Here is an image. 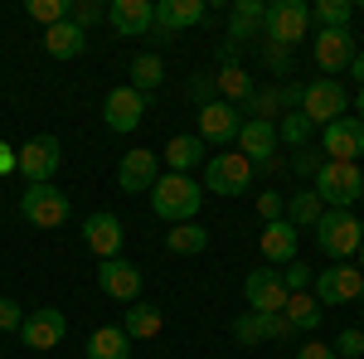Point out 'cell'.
<instances>
[{
    "instance_id": "obj_33",
    "label": "cell",
    "mask_w": 364,
    "mask_h": 359,
    "mask_svg": "<svg viewBox=\"0 0 364 359\" xmlns=\"http://www.w3.org/2000/svg\"><path fill=\"white\" fill-rule=\"evenodd\" d=\"M238 112H243V117H252V122H277V117H282L277 87H252V97H248Z\"/></svg>"
},
{
    "instance_id": "obj_39",
    "label": "cell",
    "mask_w": 364,
    "mask_h": 359,
    "mask_svg": "<svg viewBox=\"0 0 364 359\" xmlns=\"http://www.w3.org/2000/svg\"><path fill=\"white\" fill-rule=\"evenodd\" d=\"M331 350H336V359H360L364 355V331H360V326H345V331L336 335Z\"/></svg>"
},
{
    "instance_id": "obj_48",
    "label": "cell",
    "mask_w": 364,
    "mask_h": 359,
    "mask_svg": "<svg viewBox=\"0 0 364 359\" xmlns=\"http://www.w3.org/2000/svg\"><path fill=\"white\" fill-rule=\"evenodd\" d=\"M296 359H336V350H331V345H321V340H306V345L296 350Z\"/></svg>"
},
{
    "instance_id": "obj_21",
    "label": "cell",
    "mask_w": 364,
    "mask_h": 359,
    "mask_svg": "<svg viewBox=\"0 0 364 359\" xmlns=\"http://www.w3.org/2000/svg\"><path fill=\"white\" fill-rule=\"evenodd\" d=\"M243 296H248V311H282L287 306V286H282V272H272V267H257V272H248V282H243Z\"/></svg>"
},
{
    "instance_id": "obj_20",
    "label": "cell",
    "mask_w": 364,
    "mask_h": 359,
    "mask_svg": "<svg viewBox=\"0 0 364 359\" xmlns=\"http://www.w3.org/2000/svg\"><path fill=\"white\" fill-rule=\"evenodd\" d=\"M238 127H243V112L228 107V102L199 107V141L204 146H233L238 141Z\"/></svg>"
},
{
    "instance_id": "obj_29",
    "label": "cell",
    "mask_w": 364,
    "mask_h": 359,
    "mask_svg": "<svg viewBox=\"0 0 364 359\" xmlns=\"http://www.w3.org/2000/svg\"><path fill=\"white\" fill-rule=\"evenodd\" d=\"M282 316L291 321V331H296V335H301V331H311V335H316V326L326 321V306L316 301V296H306V291H296V296H287Z\"/></svg>"
},
{
    "instance_id": "obj_47",
    "label": "cell",
    "mask_w": 364,
    "mask_h": 359,
    "mask_svg": "<svg viewBox=\"0 0 364 359\" xmlns=\"http://www.w3.org/2000/svg\"><path fill=\"white\" fill-rule=\"evenodd\" d=\"M20 321H25V311L10 301V296H0V331H20Z\"/></svg>"
},
{
    "instance_id": "obj_9",
    "label": "cell",
    "mask_w": 364,
    "mask_h": 359,
    "mask_svg": "<svg viewBox=\"0 0 364 359\" xmlns=\"http://www.w3.org/2000/svg\"><path fill=\"white\" fill-rule=\"evenodd\" d=\"M345 112H350V92H345L336 78L306 83V92H301V117H306L311 127H331V122L345 117Z\"/></svg>"
},
{
    "instance_id": "obj_4",
    "label": "cell",
    "mask_w": 364,
    "mask_h": 359,
    "mask_svg": "<svg viewBox=\"0 0 364 359\" xmlns=\"http://www.w3.org/2000/svg\"><path fill=\"white\" fill-rule=\"evenodd\" d=\"M311 34V5L306 0H272L267 20H262V39H272L282 49H296Z\"/></svg>"
},
{
    "instance_id": "obj_50",
    "label": "cell",
    "mask_w": 364,
    "mask_h": 359,
    "mask_svg": "<svg viewBox=\"0 0 364 359\" xmlns=\"http://www.w3.org/2000/svg\"><path fill=\"white\" fill-rule=\"evenodd\" d=\"M10 170H15V151L0 141V175H10Z\"/></svg>"
},
{
    "instance_id": "obj_43",
    "label": "cell",
    "mask_w": 364,
    "mask_h": 359,
    "mask_svg": "<svg viewBox=\"0 0 364 359\" xmlns=\"http://www.w3.org/2000/svg\"><path fill=\"white\" fill-rule=\"evenodd\" d=\"M257 316H262V311H257ZM291 321H287V316H282V311H267V316H262V340H291Z\"/></svg>"
},
{
    "instance_id": "obj_41",
    "label": "cell",
    "mask_w": 364,
    "mask_h": 359,
    "mask_svg": "<svg viewBox=\"0 0 364 359\" xmlns=\"http://www.w3.org/2000/svg\"><path fill=\"white\" fill-rule=\"evenodd\" d=\"M262 63H267L277 78H287V73H291V49H282V44L267 39V44H262Z\"/></svg>"
},
{
    "instance_id": "obj_5",
    "label": "cell",
    "mask_w": 364,
    "mask_h": 359,
    "mask_svg": "<svg viewBox=\"0 0 364 359\" xmlns=\"http://www.w3.org/2000/svg\"><path fill=\"white\" fill-rule=\"evenodd\" d=\"M238 156L248 161L252 170H262V175H277L282 161H277V122H252V117H243V127H238Z\"/></svg>"
},
{
    "instance_id": "obj_45",
    "label": "cell",
    "mask_w": 364,
    "mask_h": 359,
    "mask_svg": "<svg viewBox=\"0 0 364 359\" xmlns=\"http://www.w3.org/2000/svg\"><path fill=\"white\" fill-rule=\"evenodd\" d=\"M301 92H306V83H277L282 117H287V112H301Z\"/></svg>"
},
{
    "instance_id": "obj_24",
    "label": "cell",
    "mask_w": 364,
    "mask_h": 359,
    "mask_svg": "<svg viewBox=\"0 0 364 359\" xmlns=\"http://www.w3.org/2000/svg\"><path fill=\"white\" fill-rule=\"evenodd\" d=\"M83 49H87V34L73 25V20L44 29V54H49V58H78Z\"/></svg>"
},
{
    "instance_id": "obj_15",
    "label": "cell",
    "mask_w": 364,
    "mask_h": 359,
    "mask_svg": "<svg viewBox=\"0 0 364 359\" xmlns=\"http://www.w3.org/2000/svg\"><path fill=\"white\" fill-rule=\"evenodd\" d=\"M141 117H146V97H141L132 83L107 92V102H102V122H107V132L127 136V132H136V127H141Z\"/></svg>"
},
{
    "instance_id": "obj_6",
    "label": "cell",
    "mask_w": 364,
    "mask_h": 359,
    "mask_svg": "<svg viewBox=\"0 0 364 359\" xmlns=\"http://www.w3.org/2000/svg\"><path fill=\"white\" fill-rule=\"evenodd\" d=\"M68 194L58 185H25L20 190V219L34 223V228H63L68 223Z\"/></svg>"
},
{
    "instance_id": "obj_13",
    "label": "cell",
    "mask_w": 364,
    "mask_h": 359,
    "mask_svg": "<svg viewBox=\"0 0 364 359\" xmlns=\"http://www.w3.org/2000/svg\"><path fill=\"white\" fill-rule=\"evenodd\" d=\"M63 335H68V316H63L58 306L25 311V321H20V340H25V350H54V345H63Z\"/></svg>"
},
{
    "instance_id": "obj_54",
    "label": "cell",
    "mask_w": 364,
    "mask_h": 359,
    "mask_svg": "<svg viewBox=\"0 0 364 359\" xmlns=\"http://www.w3.org/2000/svg\"><path fill=\"white\" fill-rule=\"evenodd\" d=\"M360 10H364V5H360Z\"/></svg>"
},
{
    "instance_id": "obj_7",
    "label": "cell",
    "mask_w": 364,
    "mask_h": 359,
    "mask_svg": "<svg viewBox=\"0 0 364 359\" xmlns=\"http://www.w3.org/2000/svg\"><path fill=\"white\" fill-rule=\"evenodd\" d=\"M355 54H360V44H355V34H350V29H316V34H311V63H316L326 78L350 73Z\"/></svg>"
},
{
    "instance_id": "obj_17",
    "label": "cell",
    "mask_w": 364,
    "mask_h": 359,
    "mask_svg": "<svg viewBox=\"0 0 364 359\" xmlns=\"http://www.w3.org/2000/svg\"><path fill=\"white\" fill-rule=\"evenodd\" d=\"M83 243L102 262L107 257H122V243H127V228H122V219L117 214H107V209H97V214H87L83 219Z\"/></svg>"
},
{
    "instance_id": "obj_18",
    "label": "cell",
    "mask_w": 364,
    "mask_h": 359,
    "mask_svg": "<svg viewBox=\"0 0 364 359\" xmlns=\"http://www.w3.org/2000/svg\"><path fill=\"white\" fill-rule=\"evenodd\" d=\"M107 25L122 34V39H146L156 29V5L151 0H112L107 5Z\"/></svg>"
},
{
    "instance_id": "obj_30",
    "label": "cell",
    "mask_w": 364,
    "mask_h": 359,
    "mask_svg": "<svg viewBox=\"0 0 364 359\" xmlns=\"http://www.w3.org/2000/svg\"><path fill=\"white\" fill-rule=\"evenodd\" d=\"M214 87H219V102H228V107H243V102L252 97V78L238 68V63L219 68V73H214Z\"/></svg>"
},
{
    "instance_id": "obj_49",
    "label": "cell",
    "mask_w": 364,
    "mask_h": 359,
    "mask_svg": "<svg viewBox=\"0 0 364 359\" xmlns=\"http://www.w3.org/2000/svg\"><path fill=\"white\" fill-rule=\"evenodd\" d=\"M238 54H243V44H233V39H228L224 49H219V58H224V68H228V63H238Z\"/></svg>"
},
{
    "instance_id": "obj_46",
    "label": "cell",
    "mask_w": 364,
    "mask_h": 359,
    "mask_svg": "<svg viewBox=\"0 0 364 359\" xmlns=\"http://www.w3.org/2000/svg\"><path fill=\"white\" fill-rule=\"evenodd\" d=\"M282 209H287V194H277V190H267V194H257V214L272 223V219H282Z\"/></svg>"
},
{
    "instance_id": "obj_23",
    "label": "cell",
    "mask_w": 364,
    "mask_h": 359,
    "mask_svg": "<svg viewBox=\"0 0 364 359\" xmlns=\"http://www.w3.org/2000/svg\"><path fill=\"white\" fill-rule=\"evenodd\" d=\"M262 20H267V5L262 0H233V15H228V39L243 44L252 34H262Z\"/></svg>"
},
{
    "instance_id": "obj_53",
    "label": "cell",
    "mask_w": 364,
    "mask_h": 359,
    "mask_svg": "<svg viewBox=\"0 0 364 359\" xmlns=\"http://www.w3.org/2000/svg\"><path fill=\"white\" fill-rule=\"evenodd\" d=\"M355 117L364 122V87H360V97H355Z\"/></svg>"
},
{
    "instance_id": "obj_3",
    "label": "cell",
    "mask_w": 364,
    "mask_h": 359,
    "mask_svg": "<svg viewBox=\"0 0 364 359\" xmlns=\"http://www.w3.org/2000/svg\"><path fill=\"white\" fill-rule=\"evenodd\" d=\"M316 194H321V204H331V209H350L355 199H364V170L350 166V161H326V166L316 170Z\"/></svg>"
},
{
    "instance_id": "obj_14",
    "label": "cell",
    "mask_w": 364,
    "mask_h": 359,
    "mask_svg": "<svg viewBox=\"0 0 364 359\" xmlns=\"http://www.w3.org/2000/svg\"><path fill=\"white\" fill-rule=\"evenodd\" d=\"M161 180V156L156 151H127L117 161V190L127 194H151Z\"/></svg>"
},
{
    "instance_id": "obj_52",
    "label": "cell",
    "mask_w": 364,
    "mask_h": 359,
    "mask_svg": "<svg viewBox=\"0 0 364 359\" xmlns=\"http://www.w3.org/2000/svg\"><path fill=\"white\" fill-rule=\"evenodd\" d=\"M355 267L364 272V233H360V252H355Z\"/></svg>"
},
{
    "instance_id": "obj_44",
    "label": "cell",
    "mask_w": 364,
    "mask_h": 359,
    "mask_svg": "<svg viewBox=\"0 0 364 359\" xmlns=\"http://www.w3.org/2000/svg\"><path fill=\"white\" fill-rule=\"evenodd\" d=\"M282 286H287L291 296H296V291H306V286H311V267H306V262H287V272H282Z\"/></svg>"
},
{
    "instance_id": "obj_27",
    "label": "cell",
    "mask_w": 364,
    "mask_h": 359,
    "mask_svg": "<svg viewBox=\"0 0 364 359\" xmlns=\"http://www.w3.org/2000/svg\"><path fill=\"white\" fill-rule=\"evenodd\" d=\"M321 214H326V204H321V194H316V190L287 194V209H282V219L291 223V228H316V223H321Z\"/></svg>"
},
{
    "instance_id": "obj_1",
    "label": "cell",
    "mask_w": 364,
    "mask_h": 359,
    "mask_svg": "<svg viewBox=\"0 0 364 359\" xmlns=\"http://www.w3.org/2000/svg\"><path fill=\"white\" fill-rule=\"evenodd\" d=\"M199 204H204V190L190 175H161L156 190H151V209H156V219H166V223H195Z\"/></svg>"
},
{
    "instance_id": "obj_32",
    "label": "cell",
    "mask_w": 364,
    "mask_h": 359,
    "mask_svg": "<svg viewBox=\"0 0 364 359\" xmlns=\"http://www.w3.org/2000/svg\"><path fill=\"white\" fill-rule=\"evenodd\" d=\"M161 83H166V63H161V54H136L132 58V87H136L141 97H151Z\"/></svg>"
},
{
    "instance_id": "obj_16",
    "label": "cell",
    "mask_w": 364,
    "mask_h": 359,
    "mask_svg": "<svg viewBox=\"0 0 364 359\" xmlns=\"http://www.w3.org/2000/svg\"><path fill=\"white\" fill-rule=\"evenodd\" d=\"M204 15H209L204 0H161V5H156V29H151V34H156V44H170L180 29L199 25Z\"/></svg>"
},
{
    "instance_id": "obj_22",
    "label": "cell",
    "mask_w": 364,
    "mask_h": 359,
    "mask_svg": "<svg viewBox=\"0 0 364 359\" xmlns=\"http://www.w3.org/2000/svg\"><path fill=\"white\" fill-rule=\"evenodd\" d=\"M257 248L267 262H296V228L287 219H272L262 228V238H257Z\"/></svg>"
},
{
    "instance_id": "obj_34",
    "label": "cell",
    "mask_w": 364,
    "mask_h": 359,
    "mask_svg": "<svg viewBox=\"0 0 364 359\" xmlns=\"http://www.w3.org/2000/svg\"><path fill=\"white\" fill-rule=\"evenodd\" d=\"M350 10H355L350 0H316L311 5V20L321 29H350Z\"/></svg>"
},
{
    "instance_id": "obj_42",
    "label": "cell",
    "mask_w": 364,
    "mask_h": 359,
    "mask_svg": "<svg viewBox=\"0 0 364 359\" xmlns=\"http://www.w3.org/2000/svg\"><path fill=\"white\" fill-rule=\"evenodd\" d=\"M326 166V156H316L311 146H301V151H291V170L301 175V180H316V170Z\"/></svg>"
},
{
    "instance_id": "obj_2",
    "label": "cell",
    "mask_w": 364,
    "mask_h": 359,
    "mask_svg": "<svg viewBox=\"0 0 364 359\" xmlns=\"http://www.w3.org/2000/svg\"><path fill=\"white\" fill-rule=\"evenodd\" d=\"M360 233H364V219H355L350 209H326L321 223H316V248L326 257H336V262H355Z\"/></svg>"
},
{
    "instance_id": "obj_38",
    "label": "cell",
    "mask_w": 364,
    "mask_h": 359,
    "mask_svg": "<svg viewBox=\"0 0 364 359\" xmlns=\"http://www.w3.org/2000/svg\"><path fill=\"white\" fill-rule=\"evenodd\" d=\"M233 340L238 345H262V316L257 311H243V316H233Z\"/></svg>"
},
{
    "instance_id": "obj_37",
    "label": "cell",
    "mask_w": 364,
    "mask_h": 359,
    "mask_svg": "<svg viewBox=\"0 0 364 359\" xmlns=\"http://www.w3.org/2000/svg\"><path fill=\"white\" fill-rule=\"evenodd\" d=\"M68 20L87 34V25H97V20H107V5L102 0H68Z\"/></svg>"
},
{
    "instance_id": "obj_11",
    "label": "cell",
    "mask_w": 364,
    "mask_h": 359,
    "mask_svg": "<svg viewBox=\"0 0 364 359\" xmlns=\"http://www.w3.org/2000/svg\"><path fill=\"white\" fill-rule=\"evenodd\" d=\"M252 185V166L238 156V151H224V156H209L204 161V190L209 194H243Z\"/></svg>"
},
{
    "instance_id": "obj_31",
    "label": "cell",
    "mask_w": 364,
    "mask_h": 359,
    "mask_svg": "<svg viewBox=\"0 0 364 359\" xmlns=\"http://www.w3.org/2000/svg\"><path fill=\"white\" fill-rule=\"evenodd\" d=\"M166 248L180 252V257H195V252L209 248V228H204L199 219H195V223H175V228L166 233Z\"/></svg>"
},
{
    "instance_id": "obj_35",
    "label": "cell",
    "mask_w": 364,
    "mask_h": 359,
    "mask_svg": "<svg viewBox=\"0 0 364 359\" xmlns=\"http://www.w3.org/2000/svg\"><path fill=\"white\" fill-rule=\"evenodd\" d=\"M311 132H316V127H311V122L301 117V112H287V117L277 122V141H287L291 151H301V146L311 141Z\"/></svg>"
},
{
    "instance_id": "obj_10",
    "label": "cell",
    "mask_w": 364,
    "mask_h": 359,
    "mask_svg": "<svg viewBox=\"0 0 364 359\" xmlns=\"http://www.w3.org/2000/svg\"><path fill=\"white\" fill-rule=\"evenodd\" d=\"M321 156L326 161H350V166H360L364 156V122L360 117H336L331 127H321Z\"/></svg>"
},
{
    "instance_id": "obj_51",
    "label": "cell",
    "mask_w": 364,
    "mask_h": 359,
    "mask_svg": "<svg viewBox=\"0 0 364 359\" xmlns=\"http://www.w3.org/2000/svg\"><path fill=\"white\" fill-rule=\"evenodd\" d=\"M350 78H360V87H364V54H355V63H350Z\"/></svg>"
},
{
    "instance_id": "obj_19",
    "label": "cell",
    "mask_w": 364,
    "mask_h": 359,
    "mask_svg": "<svg viewBox=\"0 0 364 359\" xmlns=\"http://www.w3.org/2000/svg\"><path fill=\"white\" fill-rule=\"evenodd\" d=\"M141 282H146L141 267L127 262V257H107V262L97 267V286H102V296H112V301H136Z\"/></svg>"
},
{
    "instance_id": "obj_25",
    "label": "cell",
    "mask_w": 364,
    "mask_h": 359,
    "mask_svg": "<svg viewBox=\"0 0 364 359\" xmlns=\"http://www.w3.org/2000/svg\"><path fill=\"white\" fill-rule=\"evenodd\" d=\"M161 161L170 166V175H185L190 166H199V161H204V141L190 136V132H180V136H170V141H166Z\"/></svg>"
},
{
    "instance_id": "obj_28",
    "label": "cell",
    "mask_w": 364,
    "mask_h": 359,
    "mask_svg": "<svg viewBox=\"0 0 364 359\" xmlns=\"http://www.w3.org/2000/svg\"><path fill=\"white\" fill-rule=\"evenodd\" d=\"M161 326H166V316H161L151 301H132V311L122 316L127 340H156V335H161Z\"/></svg>"
},
{
    "instance_id": "obj_36",
    "label": "cell",
    "mask_w": 364,
    "mask_h": 359,
    "mask_svg": "<svg viewBox=\"0 0 364 359\" xmlns=\"http://www.w3.org/2000/svg\"><path fill=\"white\" fill-rule=\"evenodd\" d=\"M25 15L34 20V25L54 29V25H63V20H68V0H29Z\"/></svg>"
},
{
    "instance_id": "obj_12",
    "label": "cell",
    "mask_w": 364,
    "mask_h": 359,
    "mask_svg": "<svg viewBox=\"0 0 364 359\" xmlns=\"http://www.w3.org/2000/svg\"><path fill=\"white\" fill-rule=\"evenodd\" d=\"M364 291V272L355 262H336L326 272H316V301L321 306H350Z\"/></svg>"
},
{
    "instance_id": "obj_8",
    "label": "cell",
    "mask_w": 364,
    "mask_h": 359,
    "mask_svg": "<svg viewBox=\"0 0 364 359\" xmlns=\"http://www.w3.org/2000/svg\"><path fill=\"white\" fill-rule=\"evenodd\" d=\"M58 161H63V146H58V136H49V132L25 141V146L15 151V170L25 175V185H54Z\"/></svg>"
},
{
    "instance_id": "obj_26",
    "label": "cell",
    "mask_w": 364,
    "mask_h": 359,
    "mask_svg": "<svg viewBox=\"0 0 364 359\" xmlns=\"http://www.w3.org/2000/svg\"><path fill=\"white\" fill-rule=\"evenodd\" d=\"M87 359H132V340L122 326H97L87 335Z\"/></svg>"
},
{
    "instance_id": "obj_40",
    "label": "cell",
    "mask_w": 364,
    "mask_h": 359,
    "mask_svg": "<svg viewBox=\"0 0 364 359\" xmlns=\"http://www.w3.org/2000/svg\"><path fill=\"white\" fill-rule=\"evenodd\" d=\"M185 92H190V102H195V107H209V102H219V87H214V73H195Z\"/></svg>"
}]
</instances>
